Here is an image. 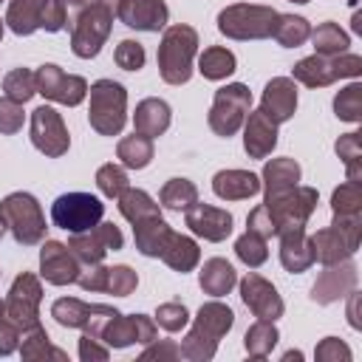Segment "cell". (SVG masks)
<instances>
[{
  "label": "cell",
  "instance_id": "4",
  "mask_svg": "<svg viewBox=\"0 0 362 362\" xmlns=\"http://www.w3.org/2000/svg\"><path fill=\"white\" fill-rule=\"evenodd\" d=\"M314 249V263H339L345 257H354L362 240V215H334L331 226L317 229L308 235Z\"/></svg>",
  "mask_w": 362,
  "mask_h": 362
},
{
  "label": "cell",
  "instance_id": "31",
  "mask_svg": "<svg viewBox=\"0 0 362 362\" xmlns=\"http://www.w3.org/2000/svg\"><path fill=\"white\" fill-rule=\"evenodd\" d=\"M170 235H173V226L164 218H147L141 223H133V240L139 255L144 257H161Z\"/></svg>",
  "mask_w": 362,
  "mask_h": 362
},
{
  "label": "cell",
  "instance_id": "17",
  "mask_svg": "<svg viewBox=\"0 0 362 362\" xmlns=\"http://www.w3.org/2000/svg\"><path fill=\"white\" fill-rule=\"evenodd\" d=\"M359 283V269L351 257L339 260V263H328L322 266L320 277L311 286V300L320 305H331L337 300H345Z\"/></svg>",
  "mask_w": 362,
  "mask_h": 362
},
{
  "label": "cell",
  "instance_id": "34",
  "mask_svg": "<svg viewBox=\"0 0 362 362\" xmlns=\"http://www.w3.org/2000/svg\"><path fill=\"white\" fill-rule=\"evenodd\" d=\"M88 3L90 0H48V6L42 11V25L40 28H45L48 34H57V31H65V28L71 31L76 17L85 11Z\"/></svg>",
  "mask_w": 362,
  "mask_h": 362
},
{
  "label": "cell",
  "instance_id": "23",
  "mask_svg": "<svg viewBox=\"0 0 362 362\" xmlns=\"http://www.w3.org/2000/svg\"><path fill=\"white\" fill-rule=\"evenodd\" d=\"M277 127L260 107L246 113L243 122V150L249 158H269L272 150L277 147Z\"/></svg>",
  "mask_w": 362,
  "mask_h": 362
},
{
  "label": "cell",
  "instance_id": "51",
  "mask_svg": "<svg viewBox=\"0 0 362 362\" xmlns=\"http://www.w3.org/2000/svg\"><path fill=\"white\" fill-rule=\"evenodd\" d=\"M314 359H317V362H351L354 354H351V348H348L345 339H339V337H325V339L317 342Z\"/></svg>",
  "mask_w": 362,
  "mask_h": 362
},
{
  "label": "cell",
  "instance_id": "27",
  "mask_svg": "<svg viewBox=\"0 0 362 362\" xmlns=\"http://www.w3.org/2000/svg\"><path fill=\"white\" fill-rule=\"evenodd\" d=\"M277 238H280V263L286 272L303 274L314 266V249L305 229H288V232H280Z\"/></svg>",
  "mask_w": 362,
  "mask_h": 362
},
{
  "label": "cell",
  "instance_id": "54",
  "mask_svg": "<svg viewBox=\"0 0 362 362\" xmlns=\"http://www.w3.org/2000/svg\"><path fill=\"white\" fill-rule=\"evenodd\" d=\"M20 328L11 322L8 311H6V300L0 297V356H8L20 348Z\"/></svg>",
  "mask_w": 362,
  "mask_h": 362
},
{
  "label": "cell",
  "instance_id": "13",
  "mask_svg": "<svg viewBox=\"0 0 362 362\" xmlns=\"http://www.w3.org/2000/svg\"><path fill=\"white\" fill-rule=\"evenodd\" d=\"M6 300V311L11 317V322L23 331L34 328V325H42L40 322V303H42V283L37 274L31 272H23L14 277L8 294L3 297Z\"/></svg>",
  "mask_w": 362,
  "mask_h": 362
},
{
  "label": "cell",
  "instance_id": "14",
  "mask_svg": "<svg viewBox=\"0 0 362 362\" xmlns=\"http://www.w3.org/2000/svg\"><path fill=\"white\" fill-rule=\"evenodd\" d=\"M124 246V235L116 223L110 221H99L96 226H90L88 232H76L68 240V249L74 252V257L82 266H93L102 263L107 252H119Z\"/></svg>",
  "mask_w": 362,
  "mask_h": 362
},
{
  "label": "cell",
  "instance_id": "2",
  "mask_svg": "<svg viewBox=\"0 0 362 362\" xmlns=\"http://www.w3.org/2000/svg\"><path fill=\"white\" fill-rule=\"evenodd\" d=\"M198 54V31L187 23L167 25L158 42V74L167 85H187L192 76V59Z\"/></svg>",
  "mask_w": 362,
  "mask_h": 362
},
{
  "label": "cell",
  "instance_id": "11",
  "mask_svg": "<svg viewBox=\"0 0 362 362\" xmlns=\"http://www.w3.org/2000/svg\"><path fill=\"white\" fill-rule=\"evenodd\" d=\"M110 28H113V14L90 0L85 6V11L76 17L74 28L68 31L71 34V51L79 59H93L102 51V45L107 42Z\"/></svg>",
  "mask_w": 362,
  "mask_h": 362
},
{
  "label": "cell",
  "instance_id": "36",
  "mask_svg": "<svg viewBox=\"0 0 362 362\" xmlns=\"http://www.w3.org/2000/svg\"><path fill=\"white\" fill-rule=\"evenodd\" d=\"M280 342V331L272 320H255L243 334V348L252 359H266Z\"/></svg>",
  "mask_w": 362,
  "mask_h": 362
},
{
  "label": "cell",
  "instance_id": "22",
  "mask_svg": "<svg viewBox=\"0 0 362 362\" xmlns=\"http://www.w3.org/2000/svg\"><path fill=\"white\" fill-rule=\"evenodd\" d=\"M260 110L274 124H286L297 110V82L291 76L269 79L263 88V96H260Z\"/></svg>",
  "mask_w": 362,
  "mask_h": 362
},
{
  "label": "cell",
  "instance_id": "60",
  "mask_svg": "<svg viewBox=\"0 0 362 362\" xmlns=\"http://www.w3.org/2000/svg\"><path fill=\"white\" fill-rule=\"evenodd\" d=\"M288 3H297V6H305L308 0H288Z\"/></svg>",
  "mask_w": 362,
  "mask_h": 362
},
{
  "label": "cell",
  "instance_id": "18",
  "mask_svg": "<svg viewBox=\"0 0 362 362\" xmlns=\"http://www.w3.org/2000/svg\"><path fill=\"white\" fill-rule=\"evenodd\" d=\"M238 286H240V300H243V305H246L257 320H272V322H277V320L283 317L286 303H283V297L277 294V288H274L266 277L249 272Z\"/></svg>",
  "mask_w": 362,
  "mask_h": 362
},
{
  "label": "cell",
  "instance_id": "35",
  "mask_svg": "<svg viewBox=\"0 0 362 362\" xmlns=\"http://www.w3.org/2000/svg\"><path fill=\"white\" fill-rule=\"evenodd\" d=\"M198 71H201L204 79L221 82V79H226V76H232L238 71V57L223 45H209L198 57Z\"/></svg>",
  "mask_w": 362,
  "mask_h": 362
},
{
  "label": "cell",
  "instance_id": "53",
  "mask_svg": "<svg viewBox=\"0 0 362 362\" xmlns=\"http://www.w3.org/2000/svg\"><path fill=\"white\" fill-rule=\"evenodd\" d=\"M147 359H158V362H175V359H184L181 356V345L173 342V339H153L144 345V351L139 354V362H147Z\"/></svg>",
  "mask_w": 362,
  "mask_h": 362
},
{
  "label": "cell",
  "instance_id": "25",
  "mask_svg": "<svg viewBox=\"0 0 362 362\" xmlns=\"http://www.w3.org/2000/svg\"><path fill=\"white\" fill-rule=\"evenodd\" d=\"M212 192L221 201H246L260 192V175L249 170H218L212 175Z\"/></svg>",
  "mask_w": 362,
  "mask_h": 362
},
{
  "label": "cell",
  "instance_id": "1",
  "mask_svg": "<svg viewBox=\"0 0 362 362\" xmlns=\"http://www.w3.org/2000/svg\"><path fill=\"white\" fill-rule=\"evenodd\" d=\"M232 325H235V311L226 303H221V297L204 303L192 320V328L181 342V356L189 362H209L221 339L232 331Z\"/></svg>",
  "mask_w": 362,
  "mask_h": 362
},
{
  "label": "cell",
  "instance_id": "21",
  "mask_svg": "<svg viewBox=\"0 0 362 362\" xmlns=\"http://www.w3.org/2000/svg\"><path fill=\"white\" fill-rule=\"evenodd\" d=\"M116 17H119L127 28L147 31V34H158V31L167 28L170 8H167L164 0H122Z\"/></svg>",
  "mask_w": 362,
  "mask_h": 362
},
{
  "label": "cell",
  "instance_id": "39",
  "mask_svg": "<svg viewBox=\"0 0 362 362\" xmlns=\"http://www.w3.org/2000/svg\"><path fill=\"white\" fill-rule=\"evenodd\" d=\"M272 37L283 45V48H300L308 37H311V23L300 14H277Z\"/></svg>",
  "mask_w": 362,
  "mask_h": 362
},
{
  "label": "cell",
  "instance_id": "6",
  "mask_svg": "<svg viewBox=\"0 0 362 362\" xmlns=\"http://www.w3.org/2000/svg\"><path fill=\"white\" fill-rule=\"evenodd\" d=\"M277 14L280 11L263 3H232L218 11V31L226 40H240V42L266 40L272 37Z\"/></svg>",
  "mask_w": 362,
  "mask_h": 362
},
{
  "label": "cell",
  "instance_id": "43",
  "mask_svg": "<svg viewBox=\"0 0 362 362\" xmlns=\"http://www.w3.org/2000/svg\"><path fill=\"white\" fill-rule=\"evenodd\" d=\"M37 93V76L28 68H14L3 76V96H8L17 105H25Z\"/></svg>",
  "mask_w": 362,
  "mask_h": 362
},
{
  "label": "cell",
  "instance_id": "37",
  "mask_svg": "<svg viewBox=\"0 0 362 362\" xmlns=\"http://www.w3.org/2000/svg\"><path fill=\"white\" fill-rule=\"evenodd\" d=\"M116 158H119V164L124 170H144L153 161V139H147L141 133H133V136L119 139Z\"/></svg>",
  "mask_w": 362,
  "mask_h": 362
},
{
  "label": "cell",
  "instance_id": "55",
  "mask_svg": "<svg viewBox=\"0 0 362 362\" xmlns=\"http://www.w3.org/2000/svg\"><path fill=\"white\" fill-rule=\"evenodd\" d=\"M246 232H255V235H260V238H274L277 235V229H274V221H272V215H269V209L260 204V206H255L249 215H246Z\"/></svg>",
  "mask_w": 362,
  "mask_h": 362
},
{
  "label": "cell",
  "instance_id": "19",
  "mask_svg": "<svg viewBox=\"0 0 362 362\" xmlns=\"http://www.w3.org/2000/svg\"><path fill=\"white\" fill-rule=\"evenodd\" d=\"M82 263L74 257L68 243L62 240H45L40 249V277L51 286H71L79 280Z\"/></svg>",
  "mask_w": 362,
  "mask_h": 362
},
{
  "label": "cell",
  "instance_id": "3",
  "mask_svg": "<svg viewBox=\"0 0 362 362\" xmlns=\"http://www.w3.org/2000/svg\"><path fill=\"white\" fill-rule=\"evenodd\" d=\"M88 124L99 136H119L127 124V90L122 82L96 79L88 88Z\"/></svg>",
  "mask_w": 362,
  "mask_h": 362
},
{
  "label": "cell",
  "instance_id": "32",
  "mask_svg": "<svg viewBox=\"0 0 362 362\" xmlns=\"http://www.w3.org/2000/svg\"><path fill=\"white\" fill-rule=\"evenodd\" d=\"M161 260H164L173 272L187 274V272H192V269L201 263V249H198V243H195L189 235L173 232L170 240H167V246H164V252H161Z\"/></svg>",
  "mask_w": 362,
  "mask_h": 362
},
{
  "label": "cell",
  "instance_id": "58",
  "mask_svg": "<svg viewBox=\"0 0 362 362\" xmlns=\"http://www.w3.org/2000/svg\"><path fill=\"white\" fill-rule=\"evenodd\" d=\"M93 3H96V6H102V8H107L113 17L119 14V6H122V0H93Z\"/></svg>",
  "mask_w": 362,
  "mask_h": 362
},
{
  "label": "cell",
  "instance_id": "56",
  "mask_svg": "<svg viewBox=\"0 0 362 362\" xmlns=\"http://www.w3.org/2000/svg\"><path fill=\"white\" fill-rule=\"evenodd\" d=\"M79 359L82 362H107L110 359V348L102 339H96V337L82 331V337H79Z\"/></svg>",
  "mask_w": 362,
  "mask_h": 362
},
{
  "label": "cell",
  "instance_id": "38",
  "mask_svg": "<svg viewBox=\"0 0 362 362\" xmlns=\"http://www.w3.org/2000/svg\"><path fill=\"white\" fill-rule=\"evenodd\" d=\"M311 45H314V54H322V57H337V54H345L348 45H351V37L345 28H339V23H320L317 28H311Z\"/></svg>",
  "mask_w": 362,
  "mask_h": 362
},
{
  "label": "cell",
  "instance_id": "57",
  "mask_svg": "<svg viewBox=\"0 0 362 362\" xmlns=\"http://www.w3.org/2000/svg\"><path fill=\"white\" fill-rule=\"evenodd\" d=\"M348 297H351V303H348V325L359 331V328H362V322H359V317H356V311H359V294H356V288H354Z\"/></svg>",
  "mask_w": 362,
  "mask_h": 362
},
{
  "label": "cell",
  "instance_id": "5",
  "mask_svg": "<svg viewBox=\"0 0 362 362\" xmlns=\"http://www.w3.org/2000/svg\"><path fill=\"white\" fill-rule=\"evenodd\" d=\"M0 218L20 246H37L45 240V215L31 192H8L0 201Z\"/></svg>",
  "mask_w": 362,
  "mask_h": 362
},
{
  "label": "cell",
  "instance_id": "26",
  "mask_svg": "<svg viewBox=\"0 0 362 362\" xmlns=\"http://www.w3.org/2000/svg\"><path fill=\"white\" fill-rule=\"evenodd\" d=\"M303 178V170L294 158L288 156H280V158H269L263 164V173H260V189H263V198H272V195H280L291 187H297Z\"/></svg>",
  "mask_w": 362,
  "mask_h": 362
},
{
  "label": "cell",
  "instance_id": "9",
  "mask_svg": "<svg viewBox=\"0 0 362 362\" xmlns=\"http://www.w3.org/2000/svg\"><path fill=\"white\" fill-rule=\"evenodd\" d=\"M317 204H320V192L314 187H303V184H297V187H291V189H286L280 195L263 198V206L269 209L277 235L288 232V229H305V223L314 215Z\"/></svg>",
  "mask_w": 362,
  "mask_h": 362
},
{
  "label": "cell",
  "instance_id": "48",
  "mask_svg": "<svg viewBox=\"0 0 362 362\" xmlns=\"http://www.w3.org/2000/svg\"><path fill=\"white\" fill-rule=\"evenodd\" d=\"M139 286V274L127 266V263H119V266H107V274H105V294H113V297H130Z\"/></svg>",
  "mask_w": 362,
  "mask_h": 362
},
{
  "label": "cell",
  "instance_id": "61",
  "mask_svg": "<svg viewBox=\"0 0 362 362\" xmlns=\"http://www.w3.org/2000/svg\"><path fill=\"white\" fill-rule=\"evenodd\" d=\"M3 28H6V20H0V40H3Z\"/></svg>",
  "mask_w": 362,
  "mask_h": 362
},
{
  "label": "cell",
  "instance_id": "30",
  "mask_svg": "<svg viewBox=\"0 0 362 362\" xmlns=\"http://www.w3.org/2000/svg\"><path fill=\"white\" fill-rule=\"evenodd\" d=\"M116 206H119V212L127 223H141L147 218H161V204L139 187H124L122 195L116 198Z\"/></svg>",
  "mask_w": 362,
  "mask_h": 362
},
{
  "label": "cell",
  "instance_id": "42",
  "mask_svg": "<svg viewBox=\"0 0 362 362\" xmlns=\"http://www.w3.org/2000/svg\"><path fill=\"white\" fill-rule=\"evenodd\" d=\"M359 136L362 133L354 130V133L339 136L337 144H334L337 156L345 164V181H356V184H362V139Z\"/></svg>",
  "mask_w": 362,
  "mask_h": 362
},
{
  "label": "cell",
  "instance_id": "47",
  "mask_svg": "<svg viewBox=\"0 0 362 362\" xmlns=\"http://www.w3.org/2000/svg\"><path fill=\"white\" fill-rule=\"evenodd\" d=\"M331 209L334 215H362V184L342 181L331 192Z\"/></svg>",
  "mask_w": 362,
  "mask_h": 362
},
{
  "label": "cell",
  "instance_id": "59",
  "mask_svg": "<svg viewBox=\"0 0 362 362\" xmlns=\"http://www.w3.org/2000/svg\"><path fill=\"white\" fill-rule=\"evenodd\" d=\"M288 359H303V354L300 351H286L283 354V362H288Z\"/></svg>",
  "mask_w": 362,
  "mask_h": 362
},
{
  "label": "cell",
  "instance_id": "44",
  "mask_svg": "<svg viewBox=\"0 0 362 362\" xmlns=\"http://www.w3.org/2000/svg\"><path fill=\"white\" fill-rule=\"evenodd\" d=\"M334 113L339 122H351V124L362 122V85L356 79L334 96Z\"/></svg>",
  "mask_w": 362,
  "mask_h": 362
},
{
  "label": "cell",
  "instance_id": "20",
  "mask_svg": "<svg viewBox=\"0 0 362 362\" xmlns=\"http://www.w3.org/2000/svg\"><path fill=\"white\" fill-rule=\"evenodd\" d=\"M184 223L187 229L195 235V238H204L209 243H221L232 235V212L221 209V206H212V204H192L187 212H184Z\"/></svg>",
  "mask_w": 362,
  "mask_h": 362
},
{
  "label": "cell",
  "instance_id": "24",
  "mask_svg": "<svg viewBox=\"0 0 362 362\" xmlns=\"http://www.w3.org/2000/svg\"><path fill=\"white\" fill-rule=\"evenodd\" d=\"M170 122H173V110L164 99L158 96H147L136 105L133 110V133H141L147 139H158L170 130Z\"/></svg>",
  "mask_w": 362,
  "mask_h": 362
},
{
  "label": "cell",
  "instance_id": "16",
  "mask_svg": "<svg viewBox=\"0 0 362 362\" xmlns=\"http://www.w3.org/2000/svg\"><path fill=\"white\" fill-rule=\"evenodd\" d=\"M99 339H102L107 348H116V351H122V348H127V345H133V342L147 345V342L158 339V325H156V320L147 317V314H122V311H116V314L102 325Z\"/></svg>",
  "mask_w": 362,
  "mask_h": 362
},
{
  "label": "cell",
  "instance_id": "41",
  "mask_svg": "<svg viewBox=\"0 0 362 362\" xmlns=\"http://www.w3.org/2000/svg\"><path fill=\"white\" fill-rule=\"evenodd\" d=\"M93 314V303H85L79 297H59L51 305V317L62 328H85Z\"/></svg>",
  "mask_w": 362,
  "mask_h": 362
},
{
  "label": "cell",
  "instance_id": "63",
  "mask_svg": "<svg viewBox=\"0 0 362 362\" xmlns=\"http://www.w3.org/2000/svg\"><path fill=\"white\" fill-rule=\"evenodd\" d=\"M0 3H3V0H0Z\"/></svg>",
  "mask_w": 362,
  "mask_h": 362
},
{
  "label": "cell",
  "instance_id": "45",
  "mask_svg": "<svg viewBox=\"0 0 362 362\" xmlns=\"http://www.w3.org/2000/svg\"><path fill=\"white\" fill-rule=\"evenodd\" d=\"M235 255L240 263H246L249 269H257L269 260V246H266V238L255 235V232H243L238 240H235Z\"/></svg>",
  "mask_w": 362,
  "mask_h": 362
},
{
  "label": "cell",
  "instance_id": "40",
  "mask_svg": "<svg viewBox=\"0 0 362 362\" xmlns=\"http://www.w3.org/2000/svg\"><path fill=\"white\" fill-rule=\"evenodd\" d=\"M195 201H198V187L189 178H170L158 192V204L170 212H187Z\"/></svg>",
  "mask_w": 362,
  "mask_h": 362
},
{
  "label": "cell",
  "instance_id": "29",
  "mask_svg": "<svg viewBox=\"0 0 362 362\" xmlns=\"http://www.w3.org/2000/svg\"><path fill=\"white\" fill-rule=\"evenodd\" d=\"M48 0H8V11H6V25L17 34V37H31L34 31H40L42 25V11H45Z\"/></svg>",
  "mask_w": 362,
  "mask_h": 362
},
{
  "label": "cell",
  "instance_id": "62",
  "mask_svg": "<svg viewBox=\"0 0 362 362\" xmlns=\"http://www.w3.org/2000/svg\"><path fill=\"white\" fill-rule=\"evenodd\" d=\"M3 232H6V223H3V218H0V238H3Z\"/></svg>",
  "mask_w": 362,
  "mask_h": 362
},
{
  "label": "cell",
  "instance_id": "50",
  "mask_svg": "<svg viewBox=\"0 0 362 362\" xmlns=\"http://www.w3.org/2000/svg\"><path fill=\"white\" fill-rule=\"evenodd\" d=\"M113 59H116V65L122 71H130L133 74V71H141L144 68L147 54H144V45L139 40H122L116 45V51H113Z\"/></svg>",
  "mask_w": 362,
  "mask_h": 362
},
{
  "label": "cell",
  "instance_id": "10",
  "mask_svg": "<svg viewBox=\"0 0 362 362\" xmlns=\"http://www.w3.org/2000/svg\"><path fill=\"white\" fill-rule=\"evenodd\" d=\"M105 218V204L90 192H62L51 204V223L76 235L88 232Z\"/></svg>",
  "mask_w": 362,
  "mask_h": 362
},
{
  "label": "cell",
  "instance_id": "15",
  "mask_svg": "<svg viewBox=\"0 0 362 362\" xmlns=\"http://www.w3.org/2000/svg\"><path fill=\"white\" fill-rule=\"evenodd\" d=\"M31 144L45 156V158H59L71 147V133L62 122V116L51 105H40L31 110Z\"/></svg>",
  "mask_w": 362,
  "mask_h": 362
},
{
  "label": "cell",
  "instance_id": "49",
  "mask_svg": "<svg viewBox=\"0 0 362 362\" xmlns=\"http://www.w3.org/2000/svg\"><path fill=\"white\" fill-rule=\"evenodd\" d=\"M156 325L158 328H164V331H170V334H178V331H184L187 325H189V311H187V305L184 303H161L158 308H156Z\"/></svg>",
  "mask_w": 362,
  "mask_h": 362
},
{
  "label": "cell",
  "instance_id": "12",
  "mask_svg": "<svg viewBox=\"0 0 362 362\" xmlns=\"http://www.w3.org/2000/svg\"><path fill=\"white\" fill-rule=\"evenodd\" d=\"M37 76V93L45 96L48 102L65 105V107H76L88 99V79L79 74H68L54 62H45L34 71Z\"/></svg>",
  "mask_w": 362,
  "mask_h": 362
},
{
  "label": "cell",
  "instance_id": "52",
  "mask_svg": "<svg viewBox=\"0 0 362 362\" xmlns=\"http://www.w3.org/2000/svg\"><path fill=\"white\" fill-rule=\"evenodd\" d=\"M23 122H25L23 105L11 102L8 96H0V133H3V136L20 133V130H23Z\"/></svg>",
  "mask_w": 362,
  "mask_h": 362
},
{
  "label": "cell",
  "instance_id": "33",
  "mask_svg": "<svg viewBox=\"0 0 362 362\" xmlns=\"http://www.w3.org/2000/svg\"><path fill=\"white\" fill-rule=\"evenodd\" d=\"M17 351H20V356L25 362H42V359H59V362H65L68 359L65 351H59V348L51 345V337H48V331L42 325H34V328L23 331Z\"/></svg>",
  "mask_w": 362,
  "mask_h": 362
},
{
  "label": "cell",
  "instance_id": "7",
  "mask_svg": "<svg viewBox=\"0 0 362 362\" xmlns=\"http://www.w3.org/2000/svg\"><path fill=\"white\" fill-rule=\"evenodd\" d=\"M359 76H362V57L348 51L337 57L311 54L291 68V79L305 88H325L337 79H359Z\"/></svg>",
  "mask_w": 362,
  "mask_h": 362
},
{
  "label": "cell",
  "instance_id": "8",
  "mask_svg": "<svg viewBox=\"0 0 362 362\" xmlns=\"http://www.w3.org/2000/svg\"><path fill=\"white\" fill-rule=\"evenodd\" d=\"M249 110H252V90H249V85L229 82V85L215 90L206 122H209L215 136L229 139V136H235L243 127Z\"/></svg>",
  "mask_w": 362,
  "mask_h": 362
},
{
  "label": "cell",
  "instance_id": "46",
  "mask_svg": "<svg viewBox=\"0 0 362 362\" xmlns=\"http://www.w3.org/2000/svg\"><path fill=\"white\" fill-rule=\"evenodd\" d=\"M96 187H99V192H102L105 198L116 201V198L122 195V189H124V187H130L127 170H124L122 164H113V161L102 164V167L96 170Z\"/></svg>",
  "mask_w": 362,
  "mask_h": 362
},
{
  "label": "cell",
  "instance_id": "28",
  "mask_svg": "<svg viewBox=\"0 0 362 362\" xmlns=\"http://www.w3.org/2000/svg\"><path fill=\"white\" fill-rule=\"evenodd\" d=\"M198 286L209 297H226L238 286V272H235V266L229 260L209 257V260H204V266L198 272Z\"/></svg>",
  "mask_w": 362,
  "mask_h": 362
}]
</instances>
